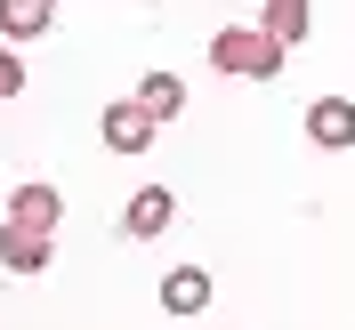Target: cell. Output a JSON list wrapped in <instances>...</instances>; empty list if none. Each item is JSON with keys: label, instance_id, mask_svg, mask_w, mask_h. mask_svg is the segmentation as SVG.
<instances>
[{"label": "cell", "instance_id": "ba28073f", "mask_svg": "<svg viewBox=\"0 0 355 330\" xmlns=\"http://www.w3.org/2000/svg\"><path fill=\"white\" fill-rule=\"evenodd\" d=\"M210 306V274L202 266H170L162 274V314H202Z\"/></svg>", "mask_w": 355, "mask_h": 330}, {"label": "cell", "instance_id": "8992f818", "mask_svg": "<svg viewBox=\"0 0 355 330\" xmlns=\"http://www.w3.org/2000/svg\"><path fill=\"white\" fill-rule=\"evenodd\" d=\"M170 218H178V194H170V185H137V194H130V210H121V226H130L137 242L170 234Z\"/></svg>", "mask_w": 355, "mask_h": 330}, {"label": "cell", "instance_id": "7c38bea8", "mask_svg": "<svg viewBox=\"0 0 355 330\" xmlns=\"http://www.w3.org/2000/svg\"><path fill=\"white\" fill-rule=\"evenodd\" d=\"M0 105H8V97H0Z\"/></svg>", "mask_w": 355, "mask_h": 330}, {"label": "cell", "instance_id": "8fae6325", "mask_svg": "<svg viewBox=\"0 0 355 330\" xmlns=\"http://www.w3.org/2000/svg\"><path fill=\"white\" fill-rule=\"evenodd\" d=\"M0 97H24V57H17V41L0 48Z\"/></svg>", "mask_w": 355, "mask_h": 330}, {"label": "cell", "instance_id": "30bf717a", "mask_svg": "<svg viewBox=\"0 0 355 330\" xmlns=\"http://www.w3.org/2000/svg\"><path fill=\"white\" fill-rule=\"evenodd\" d=\"M137 105L154 113V121H178V113H186V81H178V73H146V81H137Z\"/></svg>", "mask_w": 355, "mask_h": 330}, {"label": "cell", "instance_id": "6da1fadb", "mask_svg": "<svg viewBox=\"0 0 355 330\" xmlns=\"http://www.w3.org/2000/svg\"><path fill=\"white\" fill-rule=\"evenodd\" d=\"M291 48L266 33V24H226V33H210V65L218 73H243V81H275L283 73Z\"/></svg>", "mask_w": 355, "mask_h": 330}, {"label": "cell", "instance_id": "277c9868", "mask_svg": "<svg viewBox=\"0 0 355 330\" xmlns=\"http://www.w3.org/2000/svg\"><path fill=\"white\" fill-rule=\"evenodd\" d=\"M97 129H105V145H113V154H146V145H154V129H162V121H154V113H146V105H137V97H113V105H105V121H97Z\"/></svg>", "mask_w": 355, "mask_h": 330}, {"label": "cell", "instance_id": "5b68a950", "mask_svg": "<svg viewBox=\"0 0 355 330\" xmlns=\"http://www.w3.org/2000/svg\"><path fill=\"white\" fill-rule=\"evenodd\" d=\"M8 218H17V226H41V234H57V226H65V194H57L49 177H33V185H17V194H8Z\"/></svg>", "mask_w": 355, "mask_h": 330}, {"label": "cell", "instance_id": "9c48e42d", "mask_svg": "<svg viewBox=\"0 0 355 330\" xmlns=\"http://www.w3.org/2000/svg\"><path fill=\"white\" fill-rule=\"evenodd\" d=\"M57 0H0V41H41Z\"/></svg>", "mask_w": 355, "mask_h": 330}, {"label": "cell", "instance_id": "3957f363", "mask_svg": "<svg viewBox=\"0 0 355 330\" xmlns=\"http://www.w3.org/2000/svg\"><path fill=\"white\" fill-rule=\"evenodd\" d=\"M299 121H307V145H323V154H347L355 145V97H315Z\"/></svg>", "mask_w": 355, "mask_h": 330}, {"label": "cell", "instance_id": "7a4b0ae2", "mask_svg": "<svg viewBox=\"0 0 355 330\" xmlns=\"http://www.w3.org/2000/svg\"><path fill=\"white\" fill-rule=\"evenodd\" d=\"M49 258H57V234L0 218V266H8V274H49Z\"/></svg>", "mask_w": 355, "mask_h": 330}, {"label": "cell", "instance_id": "52a82bcc", "mask_svg": "<svg viewBox=\"0 0 355 330\" xmlns=\"http://www.w3.org/2000/svg\"><path fill=\"white\" fill-rule=\"evenodd\" d=\"M259 24H266L283 48H307V41H315V0H266Z\"/></svg>", "mask_w": 355, "mask_h": 330}]
</instances>
